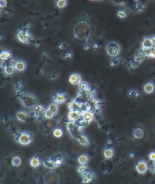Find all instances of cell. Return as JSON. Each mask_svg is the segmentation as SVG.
I'll return each mask as SVG.
<instances>
[{"mask_svg": "<svg viewBox=\"0 0 155 184\" xmlns=\"http://www.w3.org/2000/svg\"><path fill=\"white\" fill-rule=\"evenodd\" d=\"M148 159L153 162H155V151H152L148 154Z\"/></svg>", "mask_w": 155, "mask_h": 184, "instance_id": "f35d334b", "label": "cell"}, {"mask_svg": "<svg viewBox=\"0 0 155 184\" xmlns=\"http://www.w3.org/2000/svg\"><path fill=\"white\" fill-rule=\"evenodd\" d=\"M133 136L136 139H141L144 136V130L141 128H136L133 131Z\"/></svg>", "mask_w": 155, "mask_h": 184, "instance_id": "d6986e66", "label": "cell"}, {"mask_svg": "<svg viewBox=\"0 0 155 184\" xmlns=\"http://www.w3.org/2000/svg\"><path fill=\"white\" fill-rule=\"evenodd\" d=\"M33 139V137L32 133L27 131H24L20 133L18 137V142L21 145L26 146L30 144Z\"/></svg>", "mask_w": 155, "mask_h": 184, "instance_id": "5b68a950", "label": "cell"}, {"mask_svg": "<svg viewBox=\"0 0 155 184\" xmlns=\"http://www.w3.org/2000/svg\"><path fill=\"white\" fill-rule=\"evenodd\" d=\"M72 56H73V55H72L71 53L67 52L65 54L64 58H65V59L66 60H70L71 59V58H72Z\"/></svg>", "mask_w": 155, "mask_h": 184, "instance_id": "b9f144b4", "label": "cell"}, {"mask_svg": "<svg viewBox=\"0 0 155 184\" xmlns=\"http://www.w3.org/2000/svg\"><path fill=\"white\" fill-rule=\"evenodd\" d=\"M149 170L153 175H155V162H153V164L149 167Z\"/></svg>", "mask_w": 155, "mask_h": 184, "instance_id": "60d3db41", "label": "cell"}, {"mask_svg": "<svg viewBox=\"0 0 155 184\" xmlns=\"http://www.w3.org/2000/svg\"><path fill=\"white\" fill-rule=\"evenodd\" d=\"M82 112L80 111H70L67 117L69 121L76 122L82 116Z\"/></svg>", "mask_w": 155, "mask_h": 184, "instance_id": "7c38bea8", "label": "cell"}, {"mask_svg": "<svg viewBox=\"0 0 155 184\" xmlns=\"http://www.w3.org/2000/svg\"><path fill=\"white\" fill-rule=\"evenodd\" d=\"M81 103L76 101H72L69 103L68 108L70 111H80Z\"/></svg>", "mask_w": 155, "mask_h": 184, "instance_id": "7402d4cb", "label": "cell"}, {"mask_svg": "<svg viewBox=\"0 0 155 184\" xmlns=\"http://www.w3.org/2000/svg\"><path fill=\"white\" fill-rule=\"evenodd\" d=\"M15 70L18 72H23L27 68V64L23 60H18L14 64Z\"/></svg>", "mask_w": 155, "mask_h": 184, "instance_id": "4fadbf2b", "label": "cell"}, {"mask_svg": "<svg viewBox=\"0 0 155 184\" xmlns=\"http://www.w3.org/2000/svg\"><path fill=\"white\" fill-rule=\"evenodd\" d=\"M144 93L147 94H152L155 91V84L152 81H148L143 86Z\"/></svg>", "mask_w": 155, "mask_h": 184, "instance_id": "30bf717a", "label": "cell"}, {"mask_svg": "<svg viewBox=\"0 0 155 184\" xmlns=\"http://www.w3.org/2000/svg\"><path fill=\"white\" fill-rule=\"evenodd\" d=\"M82 181L84 183H88L92 182L94 179V173L90 170L86 171V173L82 174Z\"/></svg>", "mask_w": 155, "mask_h": 184, "instance_id": "8fae6325", "label": "cell"}, {"mask_svg": "<svg viewBox=\"0 0 155 184\" xmlns=\"http://www.w3.org/2000/svg\"><path fill=\"white\" fill-rule=\"evenodd\" d=\"M81 126L75 121H69L67 124V130L73 137H78Z\"/></svg>", "mask_w": 155, "mask_h": 184, "instance_id": "8992f818", "label": "cell"}, {"mask_svg": "<svg viewBox=\"0 0 155 184\" xmlns=\"http://www.w3.org/2000/svg\"><path fill=\"white\" fill-rule=\"evenodd\" d=\"M48 109H49L51 112H53L54 114H56L58 112L59 107H58V105L57 103H51L49 106Z\"/></svg>", "mask_w": 155, "mask_h": 184, "instance_id": "4dcf8cb0", "label": "cell"}, {"mask_svg": "<svg viewBox=\"0 0 155 184\" xmlns=\"http://www.w3.org/2000/svg\"><path fill=\"white\" fill-rule=\"evenodd\" d=\"M121 61V59L120 58H119L118 57H114L112 60H111V61L110 62V66L111 67H113V66H115L117 64H118L119 63H120Z\"/></svg>", "mask_w": 155, "mask_h": 184, "instance_id": "74e56055", "label": "cell"}, {"mask_svg": "<svg viewBox=\"0 0 155 184\" xmlns=\"http://www.w3.org/2000/svg\"><path fill=\"white\" fill-rule=\"evenodd\" d=\"M41 160L37 156H33L31 158L30 160V166L34 168H38L41 165Z\"/></svg>", "mask_w": 155, "mask_h": 184, "instance_id": "44dd1931", "label": "cell"}, {"mask_svg": "<svg viewBox=\"0 0 155 184\" xmlns=\"http://www.w3.org/2000/svg\"><path fill=\"white\" fill-rule=\"evenodd\" d=\"M77 140L79 144L82 146H87L90 145V142L89 139H88V137L83 134H81L78 137Z\"/></svg>", "mask_w": 155, "mask_h": 184, "instance_id": "2e32d148", "label": "cell"}, {"mask_svg": "<svg viewBox=\"0 0 155 184\" xmlns=\"http://www.w3.org/2000/svg\"><path fill=\"white\" fill-rule=\"evenodd\" d=\"M74 37L82 42H88L91 35L90 24L85 19H81L73 28Z\"/></svg>", "mask_w": 155, "mask_h": 184, "instance_id": "6da1fadb", "label": "cell"}, {"mask_svg": "<svg viewBox=\"0 0 155 184\" xmlns=\"http://www.w3.org/2000/svg\"><path fill=\"white\" fill-rule=\"evenodd\" d=\"M44 165L46 168H49V169H51V170H53L55 168L57 167V166H56V165L55 164V162L52 159H51L50 158L49 159L45 160L44 162Z\"/></svg>", "mask_w": 155, "mask_h": 184, "instance_id": "484cf974", "label": "cell"}, {"mask_svg": "<svg viewBox=\"0 0 155 184\" xmlns=\"http://www.w3.org/2000/svg\"><path fill=\"white\" fill-rule=\"evenodd\" d=\"M7 4L6 0H0V7L1 9L5 8Z\"/></svg>", "mask_w": 155, "mask_h": 184, "instance_id": "ab89813d", "label": "cell"}, {"mask_svg": "<svg viewBox=\"0 0 155 184\" xmlns=\"http://www.w3.org/2000/svg\"><path fill=\"white\" fill-rule=\"evenodd\" d=\"M18 98L23 105L28 109L35 108L37 105V99L35 95L31 93H19Z\"/></svg>", "mask_w": 155, "mask_h": 184, "instance_id": "7a4b0ae2", "label": "cell"}, {"mask_svg": "<svg viewBox=\"0 0 155 184\" xmlns=\"http://www.w3.org/2000/svg\"><path fill=\"white\" fill-rule=\"evenodd\" d=\"M117 16L121 19H124L127 17V13L124 10H120L117 12Z\"/></svg>", "mask_w": 155, "mask_h": 184, "instance_id": "8d00e7d4", "label": "cell"}, {"mask_svg": "<svg viewBox=\"0 0 155 184\" xmlns=\"http://www.w3.org/2000/svg\"><path fill=\"white\" fill-rule=\"evenodd\" d=\"M16 117H17V119L19 122H25L29 118V114L26 112L23 111H20L17 112Z\"/></svg>", "mask_w": 155, "mask_h": 184, "instance_id": "e0dca14e", "label": "cell"}, {"mask_svg": "<svg viewBox=\"0 0 155 184\" xmlns=\"http://www.w3.org/2000/svg\"><path fill=\"white\" fill-rule=\"evenodd\" d=\"M152 41V44H153V49H155V35L151 37Z\"/></svg>", "mask_w": 155, "mask_h": 184, "instance_id": "ee69618b", "label": "cell"}, {"mask_svg": "<svg viewBox=\"0 0 155 184\" xmlns=\"http://www.w3.org/2000/svg\"><path fill=\"white\" fill-rule=\"evenodd\" d=\"M150 58H155V49L152 50L150 54L149 55V57Z\"/></svg>", "mask_w": 155, "mask_h": 184, "instance_id": "7bdbcfd3", "label": "cell"}, {"mask_svg": "<svg viewBox=\"0 0 155 184\" xmlns=\"http://www.w3.org/2000/svg\"><path fill=\"white\" fill-rule=\"evenodd\" d=\"M89 170L88 169L86 165H81L80 167H78V168L77 169L78 172L80 174H81V175H82V174H83Z\"/></svg>", "mask_w": 155, "mask_h": 184, "instance_id": "d590c367", "label": "cell"}, {"mask_svg": "<svg viewBox=\"0 0 155 184\" xmlns=\"http://www.w3.org/2000/svg\"><path fill=\"white\" fill-rule=\"evenodd\" d=\"M106 51L107 55L111 57H118L121 52V46L118 42L112 41L106 44Z\"/></svg>", "mask_w": 155, "mask_h": 184, "instance_id": "277c9868", "label": "cell"}, {"mask_svg": "<svg viewBox=\"0 0 155 184\" xmlns=\"http://www.w3.org/2000/svg\"><path fill=\"white\" fill-rule=\"evenodd\" d=\"M135 169L139 175H144L149 170L148 163L145 160H141L137 162L135 165Z\"/></svg>", "mask_w": 155, "mask_h": 184, "instance_id": "52a82bcc", "label": "cell"}, {"mask_svg": "<svg viewBox=\"0 0 155 184\" xmlns=\"http://www.w3.org/2000/svg\"><path fill=\"white\" fill-rule=\"evenodd\" d=\"M3 70H4V73L7 75H11L15 73V71H16L15 70L14 64H11V65L5 66V67L3 68Z\"/></svg>", "mask_w": 155, "mask_h": 184, "instance_id": "cb8c5ba5", "label": "cell"}, {"mask_svg": "<svg viewBox=\"0 0 155 184\" xmlns=\"http://www.w3.org/2000/svg\"><path fill=\"white\" fill-rule=\"evenodd\" d=\"M44 107L42 105H37L35 107V108H33V116L36 118H38L43 114H44Z\"/></svg>", "mask_w": 155, "mask_h": 184, "instance_id": "5bb4252c", "label": "cell"}, {"mask_svg": "<svg viewBox=\"0 0 155 184\" xmlns=\"http://www.w3.org/2000/svg\"><path fill=\"white\" fill-rule=\"evenodd\" d=\"M112 1L117 5L127 7L130 0H112Z\"/></svg>", "mask_w": 155, "mask_h": 184, "instance_id": "1f68e13d", "label": "cell"}, {"mask_svg": "<svg viewBox=\"0 0 155 184\" xmlns=\"http://www.w3.org/2000/svg\"><path fill=\"white\" fill-rule=\"evenodd\" d=\"M142 49H153V44L151 37L144 38L141 42V47Z\"/></svg>", "mask_w": 155, "mask_h": 184, "instance_id": "9a60e30c", "label": "cell"}, {"mask_svg": "<svg viewBox=\"0 0 155 184\" xmlns=\"http://www.w3.org/2000/svg\"><path fill=\"white\" fill-rule=\"evenodd\" d=\"M134 156H135V155H134L133 153H130V157L131 158L134 157Z\"/></svg>", "mask_w": 155, "mask_h": 184, "instance_id": "f6af8a7d", "label": "cell"}, {"mask_svg": "<svg viewBox=\"0 0 155 184\" xmlns=\"http://www.w3.org/2000/svg\"><path fill=\"white\" fill-rule=\"evenodd\" d=\"M44 117H45L47 119H53V117L55 116V114H54L53 112H51L49 109H47L46 110H45L44 112Z\"/></svg>", "mask_w": 155, "mask_h": 184, "instance_id": "e575fe53", "label": "cell"}, {"mask_svg": "<svg viewBox=\"0 0 155 184\" xmlns=\"http://www.w3.org/2000/svg\"><path fill=\"white\" fill-rule=\"evenodd\" d=\"M103 154L106 159H110L114 156L115 151L112 148H106L103 152Z\"/></svg>", "mask_w": 155, "mask_h": 184, "instance_id": "ffe728a7", "label": "cell"}, {"mask_svg": "<svg viewBox=\"0 0 155 184\" xmlns=\"http://www.w3.org/2000/svg\"><path fill=\"white\" fill-rule=\"evenodd\" d=\"M53 101L58 105L63 104L67 99V95L64 93H56L53 95Z\"/></svg>", "mask_w": 155, "mask_h": 184, "instance_id": "9c48e42d", "label": "cell"}, {"mask_svg": "<svg viewBox=\"0 0 155 184\" xmlns=\"http://www.w3.org/2000/svg\"><path fill=\"white\" fill-rule=\"evenodd\" d=\"M17 38L19 42L25 44H31L34 40L33 35L27 29H21L17 34Z\"/></svg>", "mask_w": 155, "mask_h": 184, "instance_id": "3957f363", "label": "cell"}, {"mask_svg": "<svg viewBox=\"0 0 155 184\" xmlns=\"http://www.w3.org/2000/svg\"><path fill=\"white\" fill-rule=\"evenodd\" d=\"M12 54L9 50H3L0 54V58L1 60H6L9 58H12Z\"/></svg>", "mask_w": 155, "mask_h": 184, "instance_id": "4316f807", "label": "cell"}, {"mask_svg": "<svg viewBox=\"0 0 155 184\" xmlns=\"http://www.w3.org/2000/svg\"><path fill=\"white\" fill-rule=\"evenodd\" d=\"M69 81L72 85H79L82 82V77L78 73H72L69 76Z\"/></svg>", "mask_w": 155, "mask_h": 184, "instance_id": "ba28073f", "label": "cell"}, {"mask_svg": "<svg viewBox=\"0 0 155 184\" xmlns=\"http://www.w3.org/2000/svg\"><path fill=\"white\" fill-rule=\"evenodd\" d=\"M93 1H95V0H93Z\"/></svg>", "mask_w": 155, "mask_h": 184, "instance_id": "bcb514c9", "label": "cell"}, {"mask_svg": "<svg viewBox=\"0 0 155 184\" xmlns=\"http://www.w3.org/2000/svg\"><path fill=\"white\" fill-rule=\"evenodd\" d=\"M80 90L82 92H87L89 90V86L86 82L82 81V82L79 85Z\"/></svg>", "mask_w": 155, "mask_h": 184, "instance_id": "d6a6232c", "label": "cell"}, {"mask_svg": "<svg viewBox=\"0 0 155 184\" xmlns=\"http://www.w3.org/2000/svg\"><path fill=\"white\" fill-rule=\"evenodd\" d=\"M21 157H19V156H15L12 159V165L13 167H19L21 164Z\"/></svg>", "mask_w": 155, "mask_h": 184, "instance_id": "f546056e", "label": "cell"}, {"mask_svg": "<svg viewBox=\"0 0 155 184\" xmlns=\"http://www.w3.org/2000/svg\"><path fill=\"white\" fill-rule=\"evenodd\" d=\"M56 6L58 9H63L67 7L68 4V1L67 0H57L56 1Z\"/></svg>", "mask_w": 155, "mask_h": 184, "instance_id": "f1b7e54d", "label": "cell"}, {"mask_svg": "<svg viewBox=\"0 0 155 184\" xmlns=\"http://www.w3.org/2000/svg\"><path fill=\"white\" fill-rule=\"evenodd\" d=\"M53 135L56 138H60L63 135V131L59 128H56L53 131Z\"/></svg>", "mask_w": 155, "mask_h": 184, "instance_id": "836d02e7", "label": "cell"}, {"mask_svg": "<svg viewBox=\"0 0 155 184\" xmlns=\"http://www.w3.org/2000/svg\"><path fill=\"white\" fill-rule=\"evenodd\" d=\"M127 95L129 97L138 99L139 97V95H140V92L137 89H132L127 92Z\"/></svg>", "mask_w": 155, "mask_h": 184, "instance_id": "d4e9b609", "label": "cell"}, {"mask_svg": "<svg viewBox=\"0 0 155 184\" xmlns=\"http://www.w3.org/2000/svg\"><path fill=\"white\" fill-rule=\"evenodd\" d=\"M82 117H83V118L88 123L91 122L94 119V114L90 111L84 112V113L82 114Z\"/></svg>", "mask_w": 155, "mask_h": 184, "instance_id": "603a6c76", "label": "cell"}, {"mask_svg": "<svg viewBox=\"0 0 155 184\" xmlns=\"http://www.w3.org/2000/svg\"><path fill=\"white\" fill-rule=\"evenodd\" d=\"M146 58V57L145 55H144V54H143V52L140 49L138 51V52L135 55V57H134V58H133V60L135 61L136 63L139 64H141L142 62H143L144 60H145Z\"/></svg>", "mask_w": 155, "mask_h": 184, "instance_id": "ac0fdd59", "label": "cell"}, {"mask_svg": "<svg viewBox=\"0 0 155 184\" xmlns=\"http://www.w3.org/2000/svg\"><path fill=\"white\" fill-rule=\"evenodd\" d=\"M89 160V158L86 154H81L78 158V161L80 165H86Z\"/></svg>", "mask_w": 155, "mask_h": 184, "instance_id": "83f0119b", "label": "cell"}]
</instances>
